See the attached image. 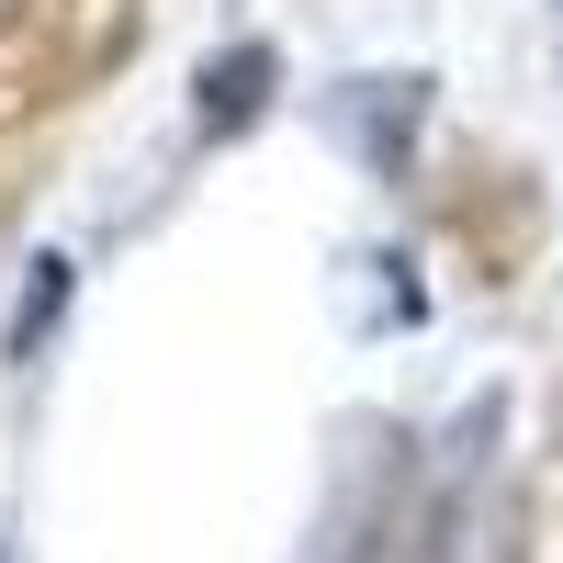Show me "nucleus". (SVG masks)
<instances>
[{
    "label": "nucleus",
    "instance_id": "f257e3e1",
    "mask_svg": "<svg viewBox=\"0 0 563 563\" xmlns=\"http://www.w3.org/2000/svg\"><path fill=\"white\" fill-rule=\"evenodd\" d=\"M429 102H440V79H429V68H361V79H339V90L316 102V124L339 135V147H350L372 180H406L417 135H429Z\"/></svg>",
    "mask_w": 563,
    "mask_h": 563
},
{
    "label": "nucleus",
    "instance_id": "f03ea898",
    "mask_svg": "<svg viewBox=\"0 0 563 563\" xmlns=\"http://www.w3.org/2000/svg\"><path fill=\"white\" fill-rule=\"evenodd\" d=\"M271 90H282V45L271 34H238L192 68V147H238V135L271 124Z\"/></svg>",
    "mask_w": 563,
    "mask_h": 563
},
{
    "label": "nucleus",
    "instance_id": "7ed1b4c3",
    "mask_svg": "<svg viewBox=\"0 0 563 563\" xmlns=\"http://www.w3.org/2000/svg\"><path fill=\"white\" fill-rule=\"evenodd\" d=\"M68 305H79V260L45 249V260L23 271V305H12V339H0V361H12V372H45V350H57Z\"/></svg>",
    "mask_w": 563,
    "mask_h": 563
},
{
    "label": "nucleus",
    "instance_id": "20e7f679",
    "mask_svg": "<svg viewBox=\"0 0 563 563\" xmlns=\"http://www.w3.org/2000/svg\"><path fill=\"white\" fill-rule=\"evenodd\" d=\"M0 563H23V541H12V530H0Z\"/></svg>",
    "mask_w": 563,
    "mask_h": 563
},
{
    "label": "nucleus",
    "instance_id": "39448f33",
    "mask_svg": "<svg viewBox=\"0 0 563 563\" xmlns=\"http://www.w3.org/2000/svg\"><path fill=\"white\" fill-rule=\"evenodd\" d=\"M12 12H23V0H0V23H12Z\"/></svg>",
    "mask_w": 563,
    "mask_h": 563
}]
</instances>
